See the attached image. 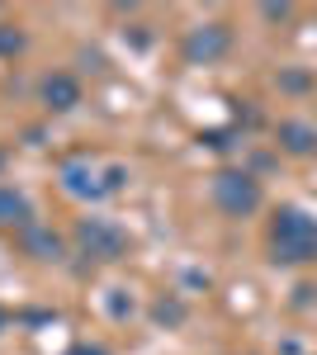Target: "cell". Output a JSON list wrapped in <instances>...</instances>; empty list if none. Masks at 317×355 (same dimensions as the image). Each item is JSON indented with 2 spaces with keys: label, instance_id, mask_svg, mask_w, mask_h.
Listing matches in <instances>:
<instances>
[{
  "label": "cell",
  "instance_id": "cell-1",
  "mask_svg": "<svg viewBox=\"0 0 317 355\" xmlns=\"http://www.w3.org/2000/svg\"><path fill=\"white\" fill-rule=\"evenodd\" d=\"M270 251L280 266L317 261V218H308L303 209H280L270 223Z\"/></svg>",
  "mask_w": 317,
  "mask_h": 355
},
{
  "label": "cell",
  "instance_id": "cell-2",
  "mask_svg": "<svg viewBox=\"0 0 317 355\" xmlns=\"http://www.w3.org/2000/svg\"><path fill=\"white\" fill-rule=\"evenodd\" d=\"M209 194L228 218H251L261 209V180H251L246 171H218Z\"/></svg>",
  "mask_w": 317,
  "mask_h": 355
},
{
  "label": "cell",
  "instance_id": "cell-3",
  "mask_svg": "<svg viewBox=\"0 0 317 355\" xmlns=\"http://www.w3.org/2000/svg\"><path fill=\"white\" fill-rule=\"evenodd\" d=\"M76 242H80V251L95 256V261H119V256H128V232H123L119 223H109V218H80Z\"/></svg>",
  "mask_w": 317,
  "mask_h": 355
},
{
  "label": "cell",
  "instance_id": "cell-4",
  "mask_svg": "<svg viewBox=\"0 0 317 355\" xmlns=\"http://www.w3.org/2000/svg\"><path fill=\"white\" fill-rule=\"evenodd\" d=\"M228 48H232V28L228 24H199V28H189V38H185L189 62H218Z\"/></svg>",
  "mask_w": 317,
  "mask_h": 355
},
{
  "label": "cell",
  "instance_id": "cell-5",
  "mask_svg": "<svg viewBox=\"0 0 317 355\" xmlns=\"http://www.w3.org/2000/svg\"><path fill=\"white\" fill-rule=\"evenodd\" d=\"M62 190L76 194V199H100L105 190V171H95V166L76 157V162H62Z\"/></svg>",
  "mask_w": 317,
  "mask_h": 355
},
{
  "label": "cell",
  "instance_id": "cell-6",
  "mask_svg": "<svg viewBox=\"0 0 317 355\" xmlns=\"http://www.w3.org/2000/svg\"><path fill=\"white\" fill-rule=\"evenodd\" d=\"M43 105L57 110V114L76 110V105H80V81H76V76H67V71L48 76V81H43Z\"/></svg>",
  "mask_w": 317,
  "mask_h": 355
},
{
  "label": "cell",
  "instance_id": "cell-7",
  "mask_svg": "<svg viewBox=\"0 0 317 355\" xmlns=\"http://www.w3.org/2000/svg\"><path fill=\"white\" fill-rule=\"evenodd\" d=\"M19 242H24V251L33 256V261H62V251H67L62 237H57L53 227H43V223H28Z\"/></svg>",
  "mask_w": 317,
  "mask_h": 355
},
{
  "label": "cell",
  "instance_id": "cell-8",
  "mask_svg": "<svg viewBox=\"0 0 317 355\" xmlns=\"http://www.w3.org/2000/svg\"><path fill=\"white\" fill-rule=\"evenodd\" d=\"M280 147L293 152V157H313L317 152V128L303 123V119H284V123H280Z\"/></svg>",
  "mask_w": 317,
  "mask_h": 355
},
{
  "label": "cell",
  "instance_id": "cell-9",
  "mask_svg": "<svg viewBox=\"0 0 317 355\" xmlns=\"http://www.w3.org/2000/svg\"><path fill=\"white\" fill-rule=\"evenodd\" d=\"M0 223H15V227H28V223H33L28 199L19 190H10V185H0Z\"/></svg>",
  "mask_w": 317,
  "mask_h": 355
},
{
  "label": "cell",
  "instance_id": "cell-10",
  "mask_svg": "<svg viewBox=\"0 0 317 355\" xmlns=\"http://www.w3.org/2000/svg\"><path fill=\"white\" fill-rule=\"evenodd\" d=\"M157 318H161V322H180V318H185V313H180V303H171V308H166V303H161V308H157Z\"/></svg>",
  "mask_w": 317,
  "mask_h": 355
},
{
  "label": "cell",
  "instance_id": "cell-11",
  "mask_svg": "<svg viewBox=\"0 0 317 355\" xmlns=\"http://www.w3.org/2000/svg\"><path fill=\"white\" fill-rule=\"evenodd\" d=\"M67 355H105V351H100V346H71Z\"/></svg>",
  "mask_w": 317,
  "mask_h": 355
},
{
  "label": "cell",
  "instance_id": "cell-12",
  "mask_svg": "<svg viewBox=\"0 0 317 355\" xmlns=\"http://www.w3.org/2000/svg\"><path fill=\"white\" fill-rule=\"evenodd\" d=\"M0 327H5V308H0Z\"/></svg>",
  "mask_w": 317,
  "mask_h": 355
},
{
  "label": "cell",
  "instance_id": "cell-13",
  "mask_svg": "<svg viewBox=\"0 0 317 355\" xmlns=\"http://www.w3.org/2000/svg\"><path fill=\"white\" fill-rule=\"evenodd\" d=\"M0 166H5V152H0Z\"/></svg>",
  "mask_w": 317,
  "mask_h": 355
}]
</instances>
